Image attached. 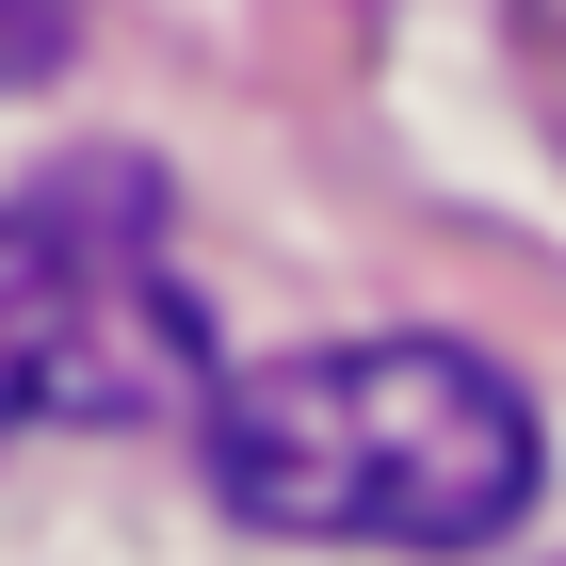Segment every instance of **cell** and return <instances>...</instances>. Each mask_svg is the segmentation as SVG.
<instances>
[{"instance_id": "1", "label": "cell", "mask_w": 566, "mask_h": 566, "mask_svg": "<svg viewBox=\"0 0 566 566\" xmlns=\"http://www.w3.org/2000/svg\"><path fill=\"white\" fill-rule=\"evenodd\" d=\"M211 502L243 534H292V551H502L534 518V389L470 340H307V356H260L211 389Z\"/></svg>"}, {"instance_id": "2", "label": "cell", "mask_w": 566, "mask_h": 566, "mask_svg": "<svg viewBox=\"0 0 566 566\" xmlns=\"http://www.w3.org/2000/svg\"><path fill=\"white\" fill-rule=\"evenodd\" d=\"M146 163H65L0 211V437L17 421H97L146 437L211 389V307L146 243Z\"/></svg>"}, {"instance_id": "3", "label": "cell", "mask_w": 566, "mask_h": 566, "mask_svg": "<svg viewBox=\"0 0 566 566\" xmlns=\"http://www.w3.org/2000/svg\"><path fill=\"white\" fill-rule=\"evenodd\" d=\"M65 49H82V0H0V97H17V82H49Z\"/></svg>"}]
</instances>
